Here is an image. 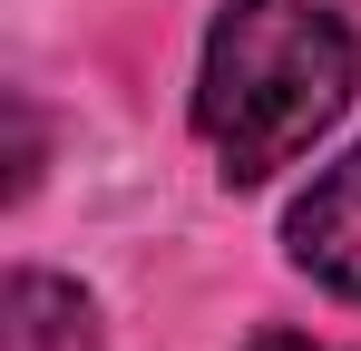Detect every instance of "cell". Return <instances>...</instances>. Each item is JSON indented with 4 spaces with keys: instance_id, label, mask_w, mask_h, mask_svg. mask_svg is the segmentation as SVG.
Returning a JSON list of instances; mask_svg holds the SVG:
<instances>
[{
    "instance_id": "6da1fadb",
    "label": "cell",
    "mask_w": 361,
    "mask_h": 351,
    "mask_svg": "<svg viewBox=\"0 0 361 351\" xmlns=\"http://www.w3.org/2000/svg\"><path fill=\"white\" fill-rule=\"evenodd\" d=\"M352 98V30L312 0H235L205 39L195 127L235 185L293 166Z\"/></svg>"
},
{
    "instance_id": "7a4b0ae2",
    "label": "cell",
    "mask_w": 361,
    "mask_h": 351,
    "mask_svg": "<svg viewBox=\"0 0 361 351\" xmlns=\"http://www.w3.org/2000/svg\"><path fill=\"white\" fill-rule=\"evenodd\" d=\"M293 254L322 273V283H342L361 302V147L342 156V166H322L312 195L293 205Z\"/></svg>"
},
{
    "instance_id": "3957f363",
    "label": "cell",
    "mask_w": 361,
    "mask_h": 351,
    "mask_svg": "<svg viewBox=\"0 0 361 351\" xmlns=\"http://www.w3.org/2000/svg\"><path fill=\"white\" fill-rule=\"evenodd\" d=\"M10 351H98V312L49 273H10Z\"/></svg>"
},
{
    "instance_id": "277c9868",
    "label": "cell",
    "mask_w": 361,
    "mask_h": 351,
    "mask_svg": "<svg viewBox=\"0 0 361 351\" xmlns=\"http://www.w3.org/2000/svg\"><path fill=\"white\" fill-rule=\"evenodd\" d=\"M254 351H322V342H293V332H274V342H254Z\"/></svg>"
}]
</instances>
